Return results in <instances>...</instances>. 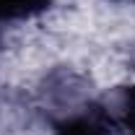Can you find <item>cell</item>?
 Returning a JSON list of instances; mask_svg holds the SVG:
<instances>
[{"instance_id": "3", "label": "cell", "mask_w": 135, "mask_h": 135, "mask_svg": "<svg viewBox=\"0 0 135 135\" xmlns=\"http://www.w3.org/2000/svg\"><path fill=\"white\" fill-rule=\"evenodd\" d=\"M109 117L125 135H135V86H125L117 94Z\"/></svg>"}, {"instance_id": "2", "label": "cell", "mask_w": 135, "mask_h": 135, "mask_svg": "<svg viewBox=\"0 0 135 135\" xmlns=\"http://www.w3.org/2000/svg\"><path fill=\"white\" fill-rule=\"evenodd\" d=\"M50 5L52 0H0V44H3V23L39 16Z\"/></svg>"}, {"instance_id": "1", "label": "cell", "mask_w": 135, "mask_h": 135, "mask_svg": "<svg viewBox=\"0 0 135 135\" xmlns=\"http://www.w3.org/2000/svg\"><path fill=\"white\" fill-rule=\"evenodd\" d=\"M42 96L44 104H50L55 112H62L60 117H65L70 112L86 107V83L70 70H55L44 78L42 83Z\"/></svg>"}]
</instances>
